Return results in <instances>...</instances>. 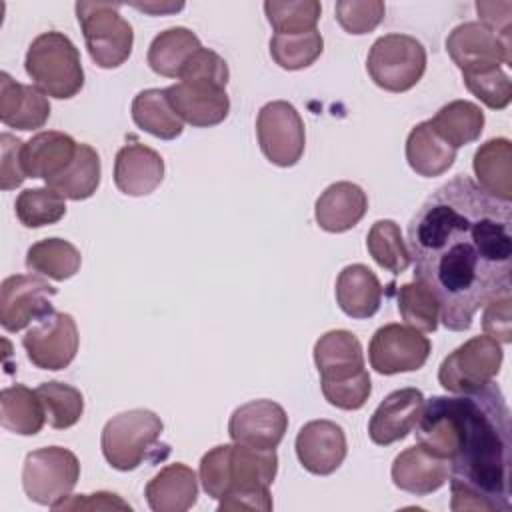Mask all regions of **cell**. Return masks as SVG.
Instances as JSON below:
<instances>
[{
  "label": "cell",
  "mask_w": 512,
  "mask_h": 512,
  "mask_svg": "<svg viewBox=\"0 0 512 512\" xmlns=\"http://www.w3.org/2000/svg\"><path fill=\"white\" fill-rule=\"evenodd\" d=\"M218 510L220 512H228V510H262V512H268V510H272V496H270L268 488L232 492V494H226L224 498H220Z\"/></svg>",
  "instance_id": "c3c4849f"
},
{
  "label": "cell",
  "mask_w": 512,
  "mask_h": 512,
  "mask_svg": "<svg viewBox=\"0 0 512 512\" xmlns=\"http://www.w3.org/2000/svg\"><path fill=\"white\" fill-rule=\"evenodd\" d=\"M368 210L366 192L352 182L330 184L316 200L314 218L326 232L340 234L354 228Z\"/></svg>",
  "instance_id": "cb8c5ba5"
},
{
  "label": "cell",
  "mask_w": 512,
  "mask_h": 512,
  "mask_svg": "<svg viewBox=\"0 0 512 512\" xmlns=\"http://www.w3.org/2000/svg\"><path fill=\"white\" fill-rule=\"evenodd\" d=\"M430 350L432 344L426 336H422V332L392 322L374 332L368 346V360L378 374L392 376L420 370L426 364Z\"/></svg>",
  "instance_id": "7c38bea8"
},
{
  "label": "cell",
  "mask_w": 512,
  "mask_h": 512,
  "mask_svg": "<svg viewBox=\"0 0 512 512\" xmlns=\"http://www.w3.org/2000/svg\"><path fill=\"white\" fill-rule=\"evenodd\" d=\"M456 424L448 480L454 512L512 510L510 408L498 384L448 396Z\"/></svg>",
  "instance_id": "7a4b0ae2"
},
{
  "label": "cell",
  "mask_w": 512,
  "mask_h": 512,
  "mask_svg": "<svg viewBox=\"0 0 512 512\" xmlns=\"http://www.w3.org/2000/svg\"><path fill=\"white\" fill-rule=\"evenodd\" d=\"M16 216L26 228H42L56 224L66 214L64 196L50 186L26 188L16 198Z\"/></svg>",
  "instance_id": "74e56055"
},
{
  "label": "cell",
  "mask_w": 512,
  "mask_h": 512,
  "mask_svg": "<svg viewBox=\"0 0 512 512\" xmlns=\"http://www.w3.org/2000/svg\"><path fill=\"white\" fill-rule=\"evenodd\" d=\"M324 50L318 30L304 34H274L270 40V56L284 70H302L312 66Z\"/></svg>",
  "instance_id": "8d00e7d4"
},
{
  "label": "cell",
  "mask_w": 512,
  "mask_h": 512,
  "mask_svg": "<svg viewBox=\"0 0 512 512\" xmlns=\"http://www.w3.org/2000/svg\"><path fill=\"white\" fill-rule=\"evenodd\" d=\"M202 48L198 36L184 28L174 26L164 32H160L150 48H148V66L152 72L166 76V78H178L186 62Z\"/></svg>",
  "instance_id": "f546056e"
},
{
  "label": "cell",
  "mask_w": 512,
  "mask_h": 512,
  "mask_svg": "<svg viewBox=\"0 0 512 512\" xmlns=\"http://www.w3.org/2000/svg\"><path fill=\"white\" fill-rule=\"evenodd\" d=\"M166 98L182 122L196 128H210L226 120L230 98L224 86L212 82H178L166 88Z\"/></svg>",
  "instance_id": "e0dca14e"
},
{
  "label": "cell",
  "mask_w": 512,
  "mask_h": 512,
  "mask_svg": "<svg viewBox=\"0 0 512 512\" xmlns=\"http://www.w3.org/2000/svg\"><path fill=\"white\" fill-rule=\"evenodd\" d=\"M446 50L462 74L512 64V44L502 42L480 22H464L452 28L446 38Z\"/></svg>",
  "instance_id": "9a60e30c"
},
{
  "label": "cell",
  "mask_w": 512,
  "mask_h": 512,
  "mask_svg": "<svg viewBox=\"0 0 512 512\" xmlns=\"http://www.w3.org/2000/svg\"><path fill=\"white\" fill-rule=\"evenodd\" d=\"M314 362L328 404L340 410H360L366 404L372 384L364 368L362 344L350 330L322 334L314 344Z\"/></svg>",
  "instance_id": "3957f363"
},
{
  "label": "cell",
  "mask_w": 512,
  "mask_h": 512,
  "mask_svg": "<svg viewBox=\"0 0 512 512\" xmlns=\"http://www.w3.org/2000/svg\"><path fill=\"white\" fill-rule=\"evenodd\" d=\"M54 510H132L118 494L96 492V494H78L68 496L54 506Z\"/></svg>",
  "instance_id": "bcb514c9"
},
{
  "label": "cell",
  "mask_w": 512,
  "mask_h": 512,
  "mask_svg": "<svg viewBox=\"0 0 512 512\" xmlns=\"http://www.w3.org/2000/svg\"><path fill=\"white\" fill-rule=\"evenodd\" d=\"M144 496L154 512L190 510L198 498L196 472L182 462L168 464L146 484Z\"/></svg>",
  "instance_id": "d4e9b609"
},
{
  "label": "cell",
  "mask_w": 512,
  "mask_h": 512,
  "mask_svg": "<svg viewBox=\"0 0 512 512\" xmlns=\"http://www.w3.org/2000/svg\"><path fill=\"white\" fill-rule=\"evenodd\" d=\"M164 424L158 414L146 408H134L112 416L102 430L100 446L106 462L120 470H136L142 462L164 460L170 454L168 444H160Z\"/></svg>",
  "instance_id": "5b68a950"
},
{
  "label": "cell",
  "mask_w": 512,
  "mask_h": 512,
  "mask_svg": "<svg viewBox=\"0 0 512 512\" xmlns=\"http://www.w3.org/2000/svg\"><path fill=\"white\" fill-rule=\"evenodd\" d=\"M164 180L162 156L140 142L122 146L114 160V184L126 196H148Z\"/></svg>",
  "instance_id": "ffe728a7"
},
{
  "label": "cell",
  "mask_w": 512,
  "mask_h": 512,
  "mask_svg": "<svg viewBox=\"0 0 512 512\" xmlns=\"http://www.w3.org/2000/svg\"><path fill=\"white\" fill-rule=\"evenodd\" d=\"M414 280L440 304V320L464 332L484 304L512 288V202L458 174L438 186L408 224Z\"/></svg>",
  "instance_id": "6da1fadb"
},
{
  "label": "cell",
  "mask_w": 512,
  "mask_h": 512,
  "mask_svg": "<svg viewBox=\"0 0 512 512\" xmlns=\"http://www.w3.org/2000/svg\"><path fill=\"white\" fill-rule=\"evenodd\" d=\"M80 478V462L76 454L62 446H44L26 454L22 468V488L26 496L54 508L70 496Z\"/></svg>",
  "instance_id": "9c48e42d"
},
{
  "label": "cell",
  "mask_w": 512,
  "mask_h": 512,
  "mask_svg": "<svg viewBox=\"0 0 512 512\" xmlns=\"http://www.w3.org/2000/svg\"><path fill=\"white\" fill-rule=\"evenodd\" d=\"M372 82L386 92H406L414 88L426 70V48L408 34L380 36L366 58Z\"/></svg>",
  "instance_id": "ba28073f"
},
{
  "label": "cell",
  "mask_w": 512,
  "mask_h": 512,
  "mask_svg": "<svg viewBox=\"0 0 512 512\" xmlns=\"http://www.w3.org/2000/svg\"><path fill=\"white\" fill-rule=\"evenodd\" d=\"M26 74L46 96L68 100L84 86V68L74 42L56 30L38 34L24 58Z\"/></svg>",
  "instance_id": "8992f818"
},
{
  "label": "cell",
  "mask_w": 512,
  "mask_h": 512,
  "mask_svg": "<svg viewBox=\"0 0 512 512\" xmlns=\"http://www.w3.org/2000/svg\"><path fill=\"white\" fill-rule=\"evenodd\" d=\"M22 148L24 142L8 132H2L0 136V186L2 190L18 188L26 180V172L22 166Z\"/></svg>",
  "instance_id": "ee69618b"
},
{
  "label": "cell",
  "mask_w": 512,
  "mask_h": 512,
  "mask_svg": "<svg viewBox=\"0 0 512 512\" xmlns=\"http://www.w3.org/2000/svg\"><path fill=\"white\" fill-rule=\"evenodd\" d=\"M56 288L32 274H14L0 286V324L8 332H20L30 322L54 312Z\"/></svg>",
  "instance_id": "5bb4252c"
},
{
  "label": "cell",
  "mask_w": 512,
  "mask_h": 512,
  "mask_svg": "<svg viewBox=\"0 0 512 512\" xmlns=\"http://www.w3.org/2000/svg\"><path fill=\"white\" fill-rule=\"evenodd\" d=\"M478 186L490 196L512 200V144L508 138H492L484 142L472 160Z\"/></svg>",
  "instance_id": "83f0119b"
},
{
  "label": "cell",
  "mask_w": 512,
  "mask_h": 512,
  "mask_svg": "<svg viewBox=\"0 0 512 512\" xmlns=\"http://www.w3.org/2000/svg\"><path fill=\"white\" fill-rule=\"evenodd\" d=\"M228 78H230V70H228L226 60L208 48H200L186 62V66L182 68V72L178 76V80H182V82L198 80V82H212V84H218L224 88L228 84Z\"/></svg>",
  "instance_id": "7bdbcfd3"
},
{
  "label": "cell",
  "mask_w": 512,
  "mask_h": 512,
  "mask_svg": "<svg viewBox=\"0 0 512 512\" xmlns=\"http://www.w3.org/2000/svg\"><path fill=\"white\" fill-rule=\"evenodd\" d=\"M136 10H142V12H148V14H162V12H176V10H182L184 4H156V2H150V4H132Z\"/></svg>",
  "instance_id": "681fc988"
},
{
  "label": "cell",
  "mask_w": 512,
  "mask_h": 512,
  "mask_svg": "<svg viewBox=\"0 0 512 512\" xmlns=\"http://www.w3.org/2000/svg\"><path fill=\"white\" fill-rule=\"evenodd\" d=\"M50 118V102L36 86L16 82L8 72L0 74V120L8 128L36 130Z\"/></svg>",
  "instance_id": "7402d4cb"
},
{
  "label": "cell",
  "mask_w": 512,
  "mask_h": 512,
  "mask_svg": "<svg viewBox=\"0 0 512 512\" xmlns=\"http://www.w3.org/2000/svg\"><path fill=\"white\" fill-rule=\"evenodd\" d=\"M120 8L118 2H76L88 54L96 66L106 70L122 66L132 54L134 30Z\"/></svg>",
  "instance_id": "52a82bcc"
},
{
  "label": "cell",
  "mask_w": 512,
  "mask_h": 512,
  "mask_svg": "<svg viewBox=\"0 0 512 512\" xmlns=\"http://www.w3.org/2000/svg\"><path fill=\"white\" fill-rule=\"evenodd\" d=\"M346 452V434L342 426L332 420H310L296 436V456L300 464L318 476L336 472Z\"/></svg>",
  "instance_id": "ac0fdd59"
},
{
  "label": "cell",
  "mask_w": 512,
  "mask_h": 512,
  "mask_svg": "<svg viewBox=\"0 0 512 512\" xmlns=\"http://www.w3.org/2000/svg\"><path fill=\"white\" fill-rule=\"evenodd\" d=\"M432 128L456 150L460 146L472 144L480 138L484 130V112L478 104L468 100H454L442 106L434 118H430Z\"/></svg>",
  "instance_id": "1f68e13d"
},
{
  "label": "cell",
  "mask_w": 512,
  "mask_h": 512,
  "mask_svg": "<svg viewBox=\"0 0 512 512\" xmlns=\"http://www.w3.org/2000/svg\"><path fill=\"white\" fill-rule=\"evenodd\" d=\"M78 344L80 336L74 318L56 310L40 318L22 338L28 360L40 370L66 368L76 358Z\"/></svg>",
  "instance_id": "4fadbf2b"
},
{
  "label": "cell",
  "mask_w": 512,
  "mask_h": 512,
  "mask_svg": "<svg viewBox=\"0 0 512 512\" xmlns=\"http://www.w3.org/2000/svg\"><path fill=\"white\" fill-rule=\"evenodd\" d=\"M82 264L80 250L64 238H44L26 252V268L56 282L72 278Z\"/></svg>",
  "instance_id": "d6a6232c"
},
{
  "label": "cell",
  "mask_w": 512,
  "mask_h": 512,
  "mask_svg": "<svg viewBox=\"0 0 512 512\" xmlns=\"http://www.w3.org/2000/svg\"><path fill=\"white\" fill-rule=\"evenodd\" d=\"M398 312L402 320L418 332H434L440 320V304L436 296L418 280L398 288Z\"/></svg>",
  "instance_id": "f35d334b"
},
{
  "label": "cell",
  "mask_w": 512,
  "mask_h": 512,
  "mask_svg": "<svg viewBox=\"0 0 512 512\" xmlns=\"http://www.w3.org/2000/svg\"><path fill=\"white\" fill-rule=\"evenodd\" d=\"M336 20L348 34H368L382 20L386 6L380 0H338L336 2Z\"/></svg>",
  "instance_id": "b9f144b4"
},
{
  "label": "cell",
  "mask_w": 512,
  "mask_h": 512,
  "mask_svg": "<svg viewBox=\"0 0 512 512\" xmlns=\"http://www.w3.org/2000/svg\"><path fill=\"white\" fill-rule=\"evenodd\" d=\"M510 304H512L510 294L492 298L488 304H484V316H482L484 334L498 340L500 344H508L512 340Z\"/></svg>",
  "instance_id": "f6af8a7d"
},
{
  "label": "cell",
  "mask_w": 512,
  "mask_h": 512,
  "mask_svg": "<svg viewBox=\"0 0 512 512\" xmlns=\"http://www.w3.org/2000/svg\"><path fill=\"white\" fill-rule=\"evenodd\" d=\"M78 142L64 132L46 130L24 142L22 166L26 178H42L46 184L60 176L74 160Z\"/></svg>",
  "instance_id": "603a6c76"
},
{
  "label": "cell",
  "mask_w": 512,
  "mask_h": 512,
  "mask_svg": "<svg viewBox=\"0 0 512 512\" xmlns=\"http://www.w3.org/2000/svg\"><path fill=\"white\" fill-rule=\"evenodd\" d=\"M366 248L374 262L392 274H402L410 266L408 246L394 220H376L368 230Z\"/></svg>",
  "instance_id": "e575fe53"
},
{
  "label": "cell",
  "mask_w": 512,
  "mask_h": 512,
  "mask_svg": "<svg viewBox=\"0 0 512 512\" xmlns=\"http://www.w3.org/2000/svg\"><path fill=\"white\" fill-rule=\"evenodd\" d=\"M288 430L286 410L274 400H250L236 408L228 422V434L232 442L276 450Z\"/></svg>",
  "instance_id": "2e32d148"
},
{
  "label": "cell",
  "mask_w": 512,
  "mask_h": 512,
  "mask_svg": "<svg viewBox=\"0 0 512 512\" xmlns=\"http://www.w3.org/2000/svg\"><path fill=\"white\" fill-rule=\"evenodd\" d=\"M406 160L418 176L436 178L454 164L456 148L432 128L430 120H424L418 122L406 138Z\"/></svg>",
  "instance_id": "4316f807"
},
{
  "label": "cell",
  "mask_w": 512,
  "mask_h": 512,
  "mask_svg": "<svg viewBox=\"0 0 512 512\" xmlns=\"http://www.w3.org/2000/svg\"><path fill=\"white\" fill-rule=\"evenodd\" d=\"M276 472V450H260L238 442L214 446L200 460L202 488L214 500L240 490L270 488Z\"/></svg>",
  "instance_id": "277c9868"
},
{
  "label": "cell",
  "mask_w": 512,
  "mask_h": 512,
  "mask_svg": "<svg viewBox=\"0 0 512 512\" xmlns=\"http://www.w3.org/2000/svg\"><path fill=\"white\" fill-rule=\"evenodd\" d=\"M264 12L276 34H304L316 30L322 6L316 0H268Z\"/></svg>",
  "instance_id": "ab89813d"
},
{
  "label": "cell",
  "mask_w": 512,
  "mask_h": 512,
  "mask_svg": "<svg viewBox=\"0 0 512 512\" xmlns=\"http://www.w3.org/2000/svg\"><path fill=\"white\" fill-rule=\"evenodd\" d=\"M504 360L502 344L486 334L474 336L450 352L440 368L438 382L446 392L466 394L492 382Z\"/></svg>",
  "instance_id": "30bf717a"
},
{
  "label": "cell",
  "mask_w": 512,
  "mask_h": 512,
  "mask_svg": "<svg viewBox=\"0 0 512 512\" xmlns=\"http://www.w3.org/2000/svg\"><path fill=\"white\" fill-rule=\"evenodd\" d=\"M390 474L396 488L426 496L446 484L448 462L428 452L422 444H414L394 458Z\"/></svg>",
  "instance_id": "44dd1931"
},
{
  "label": "cell",
  "mask_w": 512,
  "mask_h": 512,
  "mask_svg": "<svg viewBox=\"0 0 512 512\" xmlns=\"http://www.w3.org/2000/svg\"><path fill=\"white\" fill-rule=\"evenodd\" d=\"M466 88L488 108L504 110L512 100V82L502 68L462 74Z\"/></svg>",
  "instance_id": "60d3db41"
},
{
  "label": "cell",
  "mask_w": 512,
  "mask_h": 512,
  "mask_svg": "<svg viewBox=\"0 0 512 512\" xmlns=\"http://www.w3.org/2000/svg\"><path fill=\"white\" fill-rule=\"evenodd\" d=\"M36 392L44 404L46 420L52 428L66 430V428H72L82 418L84 396L78 388L66 382L50 380V382H42L36 388Z\"/></svg>",
  "instance_id": "d590c367"
},
{
  "label": "cell",
  "mask_w": 512,
  "mask_h": 512,
  "mask_svg": "<svg viewBox=\"0 0 512 512\" xmlns=\"http://www.w3.org/2000/svg\"><path fill=\"white\" fill-rule=\"evenodd\" d=\"M100 174L102 166L98 152L90 144L78 142V150L72 164L46 186H50L68 200H86L98 190Z\"/></svg>",
  "instance_id": "836d02e7"
},
{
  "label": "cell",
  "mask_w": 512,
  "mask_h": 512,
  "mask_svg": "<svg viewBox=\"0 0 512 512\" xmlns=\"http://www.w3.org/2000/svg\"><path fill=\"white\" fill-rule=\"evenodd\" d=\"M422 406L424 394L418 388H400L390 392L370 416V440L378 446H388L406 438L414 430Z\"/></svg>",
  "instance_id": "d6986e66"
},
{
  "label": "cell",
  "mask_w": 512,
  "mask_h": 512,
  "mask_svg": "<svg viewBox=\"0 0 512 512\" xmlns=\"http://www.w3.org/2000/svg\"><path fill=\"white\" fill-rule=\"evenodd\" d=\"M256 136L262 154L276 166H294L304 154V122L300 112L286 100H272L260 108Z\"/></svg>",
  "instance_id": "8fae6325"
},
{
  "label": "cell",
  "mask_w": 512,
  "mask_h": 512,
  "mask_svg": "<svg viewBox=\"0 0 512 512\" xmlns=\"http://www.w3.org/2000/svg\"><path fill=\"white\" fill-rule=\"evenodd\" d=\"M132 120L138 128L160 140H174L184 132V124L172 110L166 90L160 88H148L134 96Z\"/></svg>",
  "instance_id": "4dcf8cb0"
},
{
  "label": "cell",
  "mask_w": 512,
  "mask_h": 512,
  "mask_svg": "<svg viewBox=\"0 0 512 512\" xmlns=\"http://www.w3.org/2000/svg\"><path fill=\"white\" fill-rule=\"evenodd\" d=\"M480 24L492 30L502 42L510 44L512 2H476Z\"/></svg>",
  "instance_id": "7dc6e473"
},
{
  "label": "cell",
  "mask_w": 512,
  "mask_h": 512,
  "mask_svg": "<svg viewBox=\"0 0 512 512\" xmlns=\"http://www.w3.org/2000/svg\"><path fill=\"white\" fill-rule=\"evenodd\" d=\"M336 302L350 318H370L380 308L382 284L368 266L350 264L336 278Z\"/></svg>",
  "instance_id": "484cf974"
},
{
  "label": "cell",
  "mask_w": 512,
  "mask_h": 512,
  "mask_svg": "<svg viewBox=\"0 0 512 512\" xmlns=\"http://www.w3.org/2000/svg\"><path fill=\"white\" fill-rule=\"evenodd\" d=\"M46 422L44 404L36 390L24 384L8 386L0 392V424L14 434L34 436Z\"/></svg>",
  "instance_id": "f1b7e54d"
}]
</instances>
